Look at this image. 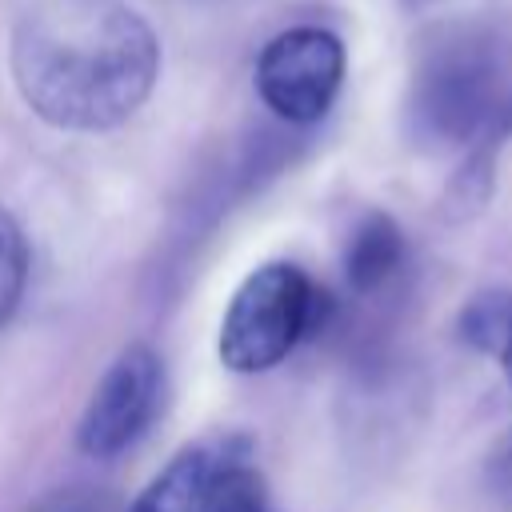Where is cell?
I'll return each instance as SVG.
<instances>
[{
  "instance_id": "3",
  "label": "cell",
  "mask_w": 512,
  "mask_h": 512,
  "mask_svg": "<svg viewBox=\"0 0 512 512\" xmlns=\"http://www.w3.org/2000/svg\"><path fill=\"white\" fill-rule=\"evenodd\" d=\"M328 296L312 284V276L288 260L260 264L232 292L216 352L232 372H268L288 360L300 340L324 320Z\"/></svg>"
},
{
  "instance_id": "6",
  "label": "cell",
  "mask_w": 512,
  "mask_h": 512,
  "mask_svg": "<svg viewBox=\"0 0 512 512\" xmlns=\"http://www.w3.org/2000/svg\"><path fill=\"white\" fill-rule=\"evenodd\" d=\"M408 264V240L400 232V224L384 212H368L360 216V224L352 228L348 244H344V280L356 296H376L384 288H392L400 280Z\"/></svg>"
},
{
  "instance_id": "5",
  "label": "cell",
  "mask_w": 512,
  "mask_h": 512,
  "mask_svg": "<svg viewBox=\"0 0 512 512\" xmlns=\"http://www.w3.org/2000/svg\"><path fill=\"white\" fill-rule=\"evenodd\" d=\"M160 396H164L160 352L148 344H128L96 380L76 424V444L96 460H112L128 452L152 428Z\"/></svg>"
},
{
  "instance_id": "2",
  "label": "cell",
  "mask_w": 512,
  "mask_h": 512,
  "mask_svg": "<svg viewBox=\"0 0 512 512\" xmlns=\"http://www.w3.org/2000/svg\"><path fill=\"white\" fill-rule=\"evenodd\" d=\"M508 44L492 24H432L412 60L408 124L428 148H464L504 132L508 120Z\"/></svg>"
},
{
  "instance_id": "14",
  "label": "cell",
  "mask_w": 512,
  "mask_h": 512,
  "mask_svg": "<svg viewBox=\"0 0 512 512\" xmlns=\"http://www.w3.org/2000/svg\"><path fill=\"white\" fill-rule=\"evenodd\" d=\"M504 128H512V100H508V120H504Z\"/></svg>"
},
{
  "instance_id": "11",
  "label": "cell",
  "mask_w": 512,
  "mask_h": 512,
  "mask_svg": "<svg viewBox=\"0 0 512 512\" xmlns=\"http://www.w3.org/2000/svg\"><path fill=\"white\" fill-rule=\"evenodd\" d=\"M24 512H124V504L104 492V488H92V484H68V488H56L48 496H40L36 504H28Z\"/></svg>"
},
{
  "instance_id": "7",
  "label": "cell",
  "mask_w": 512,
  "mask_h": 512,
  "mask_svg": "<svg viewBox=\"0 0 512 512\" xmlns=\"http://www.w3.org/2000/svg\"><path fill=\"white\" fill-rule=\"evenodd\" d=\"M224 456H228V444H188L124 512H196Z\"/></svg>"
},
{
  "instance_id": "12",
  "label": "cell",
  "mask_w": 512,
  "mask_h": 512,
  "mask_svg": "<svg viewBox=\"0 0 512 512\" xmlns=\"http://www.w3.org/2000/svg\"><path fill=\"white\" fill-rule=\"evenodd\" d=\"M484 488L500 508L512 512V428H504L484 456Z\"/></svg>"
},
{
  "instance_id": "8",
  "label": "cell",
  "mask_w": 512,
  "mask_h": 512,
  "mask_svg": "<svg viewBox=\"0 0 512 512\" xmlns=\"http://www.w3.org/2000/svg\"><path fill=\"white\" fill-rule=\"evenodd\" d=\"M196 512H276L264 492L260 472L252 468V460L240 444H228V456Z\"/></svg>"
},
{
  "instance_id": "10",
  "label": "cell",
  "mask_w": 512,
  "mask_h": 512,
  "mask_svg": "<svg viewBox=\"0 0 512 512\" xmlns=\"http://www.w3.org/2000/svg\"><path fill=\"white\" fill-rule=\"evenodd\" d=\"M28 284V240L8 208H0V324L16 312Z\"/></svg>"
},
{
  "instance_id": "1",
  "label": "cell",
  "mask_w": 512,
  "mask_h": 512,
  "mask_svg": "<svg viewBox=\"0 0 512 512\" xmlns=\"http://www.w3.org/2000/svg\"><path fill=\"white\" fill-rule=\"evenodd\" d=\"M160 44L120 0H36L12 32V80L52 128H120L152 92Z\"/></svg>"
},
{
  "instance_id": "9",
  "label": "cell",
  "mask_w": 512,
  "mask_h": 512,
  "mask_svg": "<svg viewBox=\"0 0 512 512\" xmlns=\"http://www.w3.org/2000/svg\"><path fill=\"white\" fill-rule=\"evenodd\" d=\"M508 328H512V292L508 288L476 292L460 308V320H456V336L480 356H500V348L508 340Z\"/></svg>"
},
{
  "instance_id": "13",
  "label": "cell",
  "mask_w": 512,
  "mask_h": 512,
  "mask_svg": "<svg viewBox=\"0 0 512 512\" xmlns=\"http://www.w3.org/2000/svg\"><path fill=\"white\" fill-rule=\"evenodd\" d=\"M500 364H504V376H508V384H512V328H508V340H504V348H500Z\"/></svg>"
},
{
  "instance_id": "4",
  "label": "cell",
  "mask_w": 512,
  "mask_h": 512,
  "mask_svg": "<svg viewBox=\"0 0 512 512\" xmlns=\"http://www.w3.org/2000/svg\"><path fill=\"white\" fill-rule=\"evenodd\" d=\"M344 84V44L336 32L300 24L272 36L256 60L260 100L288 124H316Z\"/></svg>"
}]
</instances>
